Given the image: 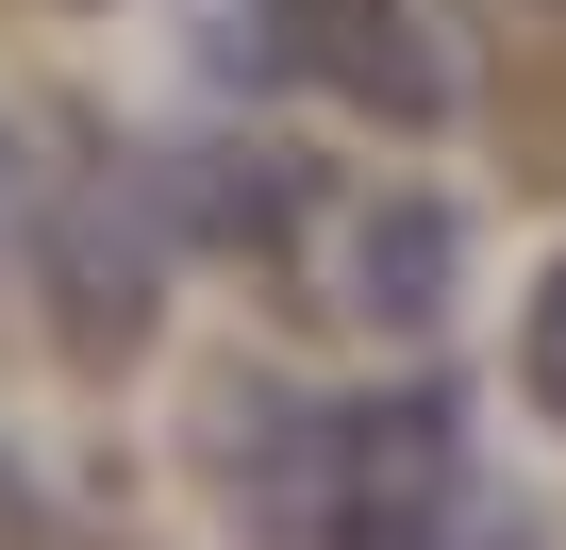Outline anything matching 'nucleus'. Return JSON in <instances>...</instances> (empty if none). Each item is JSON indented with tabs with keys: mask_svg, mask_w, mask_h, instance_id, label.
Masks as SVG:
<instances>
[{
	"mask_svg": "<svg viewBox=\"0 0 566 550\" xmlns=\"http://www.w3.org/2000/svg\"><path fill=\"white\" fill-rule=\"evenodd\" d=\"M200 467L266 550H450L467 533V384H367L317 401L283 367H217Z\"/></svg>",
	"mask_w": 566,
	"mask_h": 550,
	"instance_id": "obj_1",
	"label": "nucleus"
},
{
	"mask_svg": "<svg viewBox=\"0 0 566 550\" xmlns=\"http://www.w3.org/2000/svg\"><path fill=\"white\" fill-rule=\"evenodd\" d=\"M34 284H51V334H67L84 367H134V351H150V318H167V284H184L167 151H134V134H84V151H67V184H51V217H34Z\"/></svg>",
	"mask_w": 566,
	"mask_h": 550,
	"instance_id": "obj_2",
	"label": "nucleus"
},
{
	"mask_svg": "<svg viewBox=\"0 0 566 550\" xmlns=\"http://www.w3.org/2000/svg\"><path fill=\"white\" fill-rule=\"evenodd\" d=\"M233 68L250 84H317L384 134H433L467 117V51L433 0H233Z\"/></svg>",
	"mask_w": 566,
	"mask_h": 550,
	"instance_id": "obj_3",
	"label": "nucleus"
},
{
	"mask_svg": "<svg viewBox=\"0 0 566 550\" xmlns=\"http://www.w3.org/2000/svg\"><path fill=\"white\" fill-rule=\"evenodd\" d=\"M167 200H184V250L283 267V234L317 217V167L283 151V134H184V151H167Z\"/></svg>",
	"mask_w": 566,
	"mask_h": 550,
	"instance_id": "obj_4",
	"label": "nucleus"
},
{
	"mask_svg": "<svg viewBox=\"0 0 566 550\" xmlns=\"http://www.w3.org/2000/svg\"><path fill=\"white\" fill-rule=\"evenodd\" d=\"M467 301V200H367L350 217V318H384V334H433Z\"/></svg>",
	"mask_w": 566,
	"mask_h": 550,
	"instance_id": "obj_5",
	"label": "nucleus"
},
{
	"mask_svg": "<svg viewBox=\"0 0 566 550\" xmlns=\"http://www.w3.org/2000/svg\"><path fill=\"white\" fill-rule=\"evenodd\" d=\"M533 401L566 417V267H549V284H533Z\"/></svg>",
	"mask_w": 566,
	"mask_h": 550,
	"instance_id": "obj_6",
	"label": "nucleus"
},
{
	"mask_svg": "<svg viewBox=\"0 0 566 550\" xmlns=\"http://www.w3.org/2000/svg\"><path fill=\"white\" fill-rule=\"evenodd\" d=\"M0 234H18V134H0Z\"/></svg>",
	"mask_w": 566,
	"mask_h": 550,
	"instance_id": "obj_7",
	"label": "nucleus"
},
{
	"mask_svg": "<svg viewBox=\"0 0 566 550\" xmlns=\"http://www.w3.org/2000/svg\"><path fill=\"white\" fill-rule=\"evenodd\" d=\"M0 517H18V467H0Z\"/></svg>",
	"mask_w": 566,
	"mask_h": 550,
	"instance_id": "obj_8",
	"label": "nucleus"
}]
</instances>
